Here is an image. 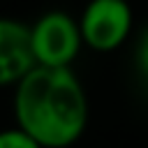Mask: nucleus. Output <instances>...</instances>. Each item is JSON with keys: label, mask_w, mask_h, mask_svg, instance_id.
Segmentation results:
<instances>
[{"label": "nucleus", "mask_w": 148, "mask_h": 148, "mask_svg": "<svg viewBox=\"0 0 148 148\" xmlns=\"http://www.w3.org/2000/svg\"><path fill=\"white\" fill-rule=\"evenodd\" d=\"M14 120L42 148H69L88 127V95L72 67L35 65L14 86Z\"/></svg>", "instance_id": "obj_1"}, {"label": "nucleus", "mask_w": 148, "mask_h": 148, "mask_svg": "<svg viewBox=\"0 0 148 148\" xmlns=\"http://www.w3.org/2000/svg\"><path fill=\"white\" fill-rule=\"evenodd\" d=\"M83 46L79 18L62 9L44 12L30 25V49L35 65L42 67H72Z\"/></svg>", "instance_id": "obj_2"}, {"label": "nucleus", "mask_w": 148, "mask_h": 148, "mask_svg": "<svg viewBox=\"0 0 148 148\" xmlns=\"http://www.w3.org/2000/svg\"><path fill=\"white\" fill-rule=\"evenodd\" d=\"M132 7L127 0H88L79 16L83 44L97 53L123 46L132 32Z\"/></svg>", "instance_id": "obj_3"}, {"label": "nucleus", "mask_w": 148, "mask_h": 148, "mask_svg": "<svg viewBox=\"0 0 148 148\" xmlns=\"http://www.w3.org/2000/svg\"><path fill=\"white\" fill-rule=\"evenodd\" d=\"M35 67L30 49V25L0 16V88L16 86Z\"/></svg>", "instance_id": "obj_4"}, {"label": "nucleus", "mask_w": 148, "mask_h": 148, "mask_svg": "<svg viewBox=\"0 0 148 148\" xmlns=\"http://www.w3.org/2000/svg\"><path fill=\"white\" fill-rule=\"evenodd\" d=\"M0 148H42V146L21 127L14 125L7 130H0Z\"/></svg>", "instance_id": "obj_5"}, {"label": "nucleus", "mask_w": 148, "mask_h": 148, "mask_svg": "<svg viewBox=\"0 0 148 148\" xmlns=\"http://www.w3.org/2000/svg\"><path fill=\"white\" fill-rule=\"evenodd\" d=\"M134 62H136V69H139L143 83L148 86V28L139 35V42L134 49Z\"/></svg>", "instance_id": "obj_6"}]
</instances>
